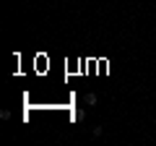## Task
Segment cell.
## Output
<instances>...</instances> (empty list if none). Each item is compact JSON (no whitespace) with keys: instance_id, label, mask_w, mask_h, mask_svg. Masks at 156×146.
<instances>
[{"instance_id":"2","label":"cell","mask_w":156,"mask_h":146,"mask_svg":"<svg viewBox=\"0 0 156 146\" xmlns=\"http://www.w3.org/2000/svg\"><path fill=\"white\" fill-rule=\"evenodd\" d=\"M83 118H86V112H83V110H76V112H73V120H76V123H81Z\"/></svg>"},{"instance_id":"1","label":"cell","mask_w":156,"mask_h":146,"mask_svg":"<svg viewBox=\"0 0 156 146\" xmlns=\"http://www.w3.org/2000/svg\"><path fill=\"white\" fill-rule=\"evenodd\" d=\"M83 102H86V104H89V107H94L96 102H99V97H96V94H91V91H89V94L83 97Z\"/></svg>"}]
</instances>
